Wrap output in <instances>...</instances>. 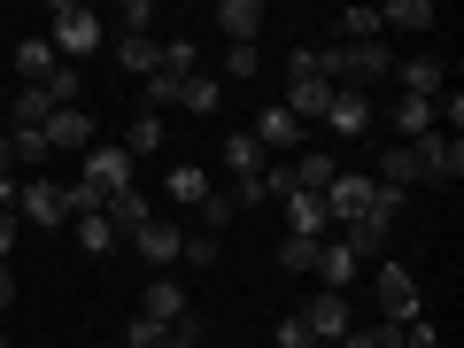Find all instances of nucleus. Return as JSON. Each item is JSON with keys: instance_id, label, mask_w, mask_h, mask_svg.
I'll list each match as a JSON object with an SVG mask.
<instances>
[{"instance_id": "ddd939ff", "label": "nucleus", "mask_w": 464, "mask_h": 348, "mask_svg": "<svg viewBox=\"0 0 464 348\" xmlns=\"http://www.w3.org/2000/svg\"><path fill=\"white\" fill-rule=\"evenodd\" d=\"M286 179H295L302 194H325V186L341 179V163H333V148H302L295 163H286Z\"/></svg>"}, {"instance_id": "c03bdc74", "label": "nucleus", "mask_w": 464, "mask_h": 348, "mask_svg": "<svg viewBox=\"0 0 464 348\" xmlns=\"http://www.w3.org/2000/svg\"><path fill=\"white\" fill-rule=\"evenodd\" d=\"M0 348H8V333H0Z\"/></svg>"}, {"instance_id": "a19ab883", "label": "nucleus", "mask_w": 464, "mask_h": 348, "mask_svg": "<svg viewBox=\"0 0 464 348\" xmlns=\"http://www.w3.org/2000/svg\"><path fill=\"white\" fill-rule=\"evenodd\" d=\"M163 348H201V325H179V333H163Z\"/></svg>"}, {"instance_id": "2eb2a0df", "label": "nucleus", "mask_w": 464, "mask_h": 348, "mask_svg": "<svg viewBox=\"0 0 464 348\" xmlns=\"http://www.w3.org/2000/svg\"><path fill=\"white\" fill-rule=\"evenodd\" d=\"M279 109L295 116V124H310V116L333 109V85H325V78H286V101H279Z\"/></svg>"}, {"instance_id": "9b49d317", "label": "nucleus", "mask_w": 464, "mask_h": 348, "mask_svg": "<svg viewBox=\"0 0 464 348\" xmlns=\"http://www.w3.org/2000/svg\"><path fill=\"white\" fill-rule=\"evenodd\" d=\"M116 63L132 70L140 85H148V78H163V39H148V32H124V39H116Z\"/></svg>"}, {"instance_id": "423d86ee", "label": "nucleus", "mask_w": 464, "mask_h": 348, "mask_svg": "<svg viewBox=\"0 0 464 348\" xmlns=\"http://www.w3.org/2000/svg\"><path fill=\"white\" fill-rule=\"evenodd\" d=\"M418 317V279L402 264H380V325H411Z\"/></svg>"}, {"instance_id": "c756f323", "label": "nucleus", "mask_w": 464, "mask_h": 348, "mask_svg": "<svg viewBox=\"0 0 464 348\" xmlns=\"http://www.w3.org/2000/svg\"><path fill=\"white\" fill-rule=\"evenodd\" d=\"M194 217H201L194 232H225V225H232V194H217V186H209V194L194 201Z\"/></svg>"}, {"instance_id": "f257e3e1", "label": "nucleus", "mask_w": 464, "mask_h": 348, "mask_svg": "<svg viewBox=\"0 0 464 348\" xmlns=\"http://www.w3.org/2000/svg\"><path fill=\"white\" fill-rule=\"evenodd\" d=\"M101 39H109V24L85 8V0H54L47 8V47L63 54V63H78V54H93Z\"/></svg>"}, {"instance_id": "473e14b6", "label": "nucleus", "mask_w": 464, "mask_h": 348, "mask_svg": "<svg viewBox=\"0 0 464 348\" xmlns=\"http://www.w3.org/2000/svg\"><path fill=\"white\" fill-rule=\"evenodd\" d=\"M317 248H325V240H295V232H286L279 240V271H317Z\"/></svg>"}, {"instance_id": "1a4fd4ad", "label": "nucleus", "mask_w": 464, "mask_h": 348, "mask_svg": "<svg viewBox=\"0 0 464 348\" xmlns=\"http://www.w3.org/2000/svg\"><path fill=\"white\" fill-rule=\"evenodd\" d=\"M209 24L232 39V47H256V39H264V8H256V0H217Z\"/></svg>"}, {"instance_id": "f704fd0d", "label": "nucleus", "mask_w": 464, "mask_h": 348, "mask_svg": "<svg viewBox=\"0 0 464 348\" xmlns=\"http://www.w3.org/2000/svg\"><path fill=\"white\" fill-rule=\"evenodd\" d=\"M225 78H264V47H225Z\"/></svg>"}, {"instance_id": "4be33fe9", "label": "nucleus", "mask_w": 464, "mask_h": 348, "mask_svg": "<svg viewBox=\"0 0 464 348\" xmlns=\"http://www.w3.org/2000/svg\"><path fill=\"white\" fill-rule=\"evenodd\" d=\"M380 186H395V194L426 186V179H418V155H411V148H380Z\"/></svg>"}, {"instance_id": "e433bc0d", "label": "nucleus", "mask_w": 464, "mask_h": 348, "mask_svg": "<svg viewBox=\"0 0 464 348\" xmlns=\"http://www.w3.org/2000/svg\"><path fill=\"white\" fill-rule=\"evenodd\" d=\"M271 341H279V348H317V341H310V325H302V310H295V317H279V333H271Z\"/></svg>"}, {"instance_id": "79ce46f5", "label": "nucleus", "mask_w": 464, "mask_h": 348, "mask_svg": "<svg viewBox=\"0 0 464 348\" xmlns=\"http://www.w3.org/2000/svg\"><path fill=\"white\" fill-rule=\"evenodd\" d=\"M0 310H16V271L0 264Z\"/></svg>"}, {"instance_id": "0eeeda50", "label": "nucleus", "mask_w": 464, "mask_h": 348, "mask_svg": "<svg viewBox=\"0 0 464 348\" xmlns=\"http://www.w3.org/2000/svg\"><path fill=\"white\" fill-rule=\"evenodd\" d=\"M325 132H333V140H364V132H372V93H356V85H333Z\"/></svg>"}, {"instance_id": "cd10ccee", "label": "nucleus", "mask_w": 464, "mask_h": 348, "mask_svg": "<svg viewBox=\"0 0 464 348\" xmlns=\"http://www.w3.org/2000/svg\"><path fill=\"white\" fill-rule=\"evenodd\" d=\"M47 132H8V163H24V170H32V179H39V163H47Z\"/></svg>"}, {"instance_id": "aec40b11", "label": "nucleus", "mask_w": 464, "mask_h": 348, "mask_svg": "<svg viewBox=\"0 0 464 348\" xmlns=\"http://www.w3.org/2000/svg\"><path fill=\"white\" fill-rule=\"evenodd\" d=\"M433 24H441L433 0H395V8H380V32H433Z\"/></svg>"}, {"instance_id": "b1692460", "label": "nucleus", "mask_w": 464, "mask_h": 348, "mask_svg": "<svg viewBox=\"0 0 464 348\" xmlns=\"http://www.w3.org/2000/svg\"><path fill=\"white\" fill-rule=\"evenodd\" d=\"M47 116H54V101L39 93V85H16V116H8V132H39Z\"/></svg>"}, {"instance_id": "5701e85b", "label": "nucleus", "mask_w": 464, "mask_h": 348, "mask_svg": "<svg viewBox=\"0 0 464 348\" xmlns=\"http://www.w3.org/2000/svg\"><path fill=\"white\" fill-rule=\"evenodd\" d=\"M395 132H402V140L441 132V109H433V101H395Z\"/></svg>"}, {"instance_id": "6ab92c4d", "label": "nucleus", "mask_w": 464, "mask_h": 348, "mask_svg": "<svg viewBox=\"0 0 464 348\" xmlns=\"http://www.w3.org/2000/svg\"><path fill=\"white\" fill-rule=\"evenodd\" d=\"M54 70H63V54H54L47 39H16V78L24 85H47Z\"/></svg>"}, {"instance_id": "393cba45", "label": "nucleus", "mask_w": 464, "mask_h": 348, "mask_svg": "<svg viewBox=\"0 0 464 348\" xmlns=\"http://www.w3.org/2000/svg\"><path fill=\"white\" fill-rule=\"evenodd\" d=\"M101 217H109V225H116V240H132V232L148 225L155 209H148V201H140V186H132V194H116V201H109V209H101Z\"/></svg>"}, {"instance_id": "39448f33", "label": "nucleus", "mask_w": 464, "mask_h": 348, "mask_svg": "<svg viewBox=\"0 0 464 348\" xmlns=\"http://www.w3.org/2000/svg\"><path fill=\"white\" fill-rule=\"evenodd\" d=\"M317 201H325V225H356V217H372V179H356V170H341V179H333L325 186V194H317Z\"/></svg>"}, {"instance_id": "20e7f679", "label": "nucleus", "mask_w": 464, "mask_h": 348, "mask_svg": "<svg viewBox=\"0 0 464 348\" xmlns=\"http://www.w3.org/2000/svg\"><path fill=\"white\" fill-rule=\"evenodd\" d=\"M140 317H148V325H170V333H179V325H201L179 279H148V295H140Z\"/></svg>"}, {"instance_id": "4c0bfd02", "label": "nucleus", "mask_w": 464, "mask_h": 348, "mask_svg": "<svg viewBox=\"0 0 464 348\" xmlns=\"http://www.w3.org/2000/svg\"><path fill=\"white\" fill-rule=\"evenodd\" d=\"M170 325H148V317H132V333H124V348H163Z\"/></svg>"}, {"instance_id": "c9c22d12", "label": "nucleus", "mask_w": 464, "mask_h": 348, "mask_svg": "<svg viewBox=\"0 0 464 348\" xmlns=\"http://www.w3.org/2000/svg\"><path fill=\"white\" fill-rule=\"evenodd\" d=\"M341 348H395V325H372V333H364V325H348Z\"/></svg>"}, {"instance_id": "f03ea898", "label": "nucleus", "mask_w": 464, "mask_h": 348, "mask_svg": "<svg viewBox=\"0 0 464 348\" xmlns=\"http://www.w3.org/2000/svg\"><path fill=\"white\" fill-rule=\"evenodd\" d=\"M411 155H418V179H426V186H457V179H464V140H457V132L411 140Z\"/></svg>"}, {"instance_id": "7c9ffc66", "label": "nucleus", "mask_w": 464, "mask_h": 348, "mask_svg": "<svg viewBox=\"0 0 464 348\" xmlns=\"http://www.w3.org/2000/svg\"><path fill=\"white\" fill-rule=\"evenodd\" d=\"M78 248L85 256H109L116 248V225H109V217H78Z\"/></svg>"}, {"instance_id": "37998d69", "label": "nucleus", "mask_w": 464, "mask_h": 348, "mask_svg": "<svg viewBox=\"0 0 464 348\" xmlns=\"http://www.w3.org/2000/svg\"><path fill=\"white\" fill-rule=\"evenodd\" d=\"M0 170H8V132H0Z\"/></svg>"}, {"instance_id": "ea45409f", "label": "nucleus", "mask_w": 464, "mask_h": 348, "mask_svg": "<svg viewBox=\"0 0 464 348\" xmlns=\"http://www.w3.org/2000/svg\"><path fill=\"white\" fill-rule=\"evenodd\" d=\"M8 256H16V217L0 209V264H8Z\"/></svg>"}, {"instance_id": "412c9836", "label": "nucleus", "mask_w": 464, "mask_h": 348, "mask_svg": "<svg viewBox=\"0 0 464 348\" xmlns=\"http://www.w3.org/2000/svg\"><path fill=\"white\" fill-rule=\"evenodd\" d=\"M317 279H325V295H348V279H356V256H348L341 240H325V248H317Z\"/></svg>"}, {"instance_id": "bb28decb", "label": "nucleus", "mask_w": 464, "mask_h": 348, "mask_svg": "<svg viewBox=\"0 0 464 348\" xmlns=\"http://www.w3.org/2000/svg\"><path fill=\"white\" fill-rule=\"evenodd\" d=\"M364 39H387L380 8H341V47H364Z\"/></svg>"}, {"instance_id": "2f4dec72", "label": "nucleus", "mask_w": 464, "mask_h": 348, "mask_svg": "<svg viewBox=\"0 0 464 348\" xmlns=\"http://www.w3.org/2000/svg\"><path fill=\"white\" fill-rule=\"evenodd\" d=\"M201 194H209V179H201L194 163H179V170H170V201H179V209H194Z\"/></svg>"}, {"instance_id": "72a5a7b5", "label": "nucleus", "mask_w": 464, "mask_h": 348, "mask_svg": "<svg viewBox=\"0 0 464 348\" xmlns=\"http://www.w3.org/2000/svg\"><path fill=\"white\" fill-rule=\"evenodd\" d=\"M179 264L209 271V264H217V232H186V240H179Z\"/></svg>"}, {"instance_id": "c85d7f7f", "label": "nucleus", "mask_w": 464, "mask_h": 348, "mask_svg": "<svg viewBox=\"0 0 464 348\" xmlns=\"http://www.w3.org/2000/svg\"><path fill=\"white\" fill-rule=\"evenodd\" d=\"M225 163H232V179L264 170V148H256V132H232V140H225Z\"/></svg>"}, {"instance_id": "6e6552de", "label": "nucleus", "mask_w": 464, "mask_h": 348, "mask_svg": "<svg viewBox=\"0 0 464 348\" xmlns=\"http://www.w3.org/2000/svg\"><path fill=\"white\" fill-rule=\"evenodd\" d=\"M387 78L402 85V101H441V93H449V70L433 63V54H411V63H395Z\"/></svg>"}, {"instance_id": "f8f14e48", "label": "nucleus", "mask_w": 464, "mask_h": 348, "mask_svg": "<svg viewBox=\"0 0 464 348\" xmlns=\"http://www.w3.org/2000/svg\"><path fill=\"white\" fill-rule=\"evenodd\" d=\"M279 209H286V232H295V240H325V201L317 194H279Z\"/></svg>"}, {"instance_id": "dca6fc26", "label": "nucleus", "mask_w": 464, "mask_h": 348, "mask_svg": "<svg viewBox=\"0 0 464 348\" xmlns=\"http://www.w3.org/2000/svg\"><path fill=\"white\" fill-rule=\"evenodd\" d=\"M39 132H47V148H54V155H63V148H93V116H85V109H54Z\"/></svg>"}, {"instance_id": "a878e982", "label": "nucleus", "mask_w": 464, "mask_h": 348, "mask_svg": "<svg viewBox=\"0 0 464 348\" xmlns=\"http://www.w3.org/2000/svg\"><path fill=\"white\" fill-rule=\"evenodd\" d=\"M155 148H163V116H155V109H140V116H132V132H124V155L140 163V155H155Z\"/></svg>"}, {"instance_id": "4468645a", "label": "nucleus", "mask_w": 464, "mask_h": 348, "mask_svg": "<svg viewBox=\"0 0 464 348\" xmlns=\"http://www.w3.org/2000/svg\"><path fill=\"white\" fill-rule=\"evenodd\" d=\"M302 325H310V341H341L356 317H348V295H317L310 310H302Z\"/></svg>"}, {"instance_id": "58836bf2", "label": "nucleus", "mask_w": 464, "mask_h": 348, "mask_svg": "<svg viewBox=\"0 0 464 348\" xmlns=\"http://www.w3.org/2000/svg\"><path fill=\"white\" fill-rule=\"evenodd\" d=\"M116 24H124V32H148V24H155V0H124V16H116Z\"/></svg>"}, {"instance_id": "a211bd4d", "label": "nucleus", "mask_w": 464, "mask_h": 348, "mask_svg": "<svg viewBox=\"0 0 464 348\" xmlns=\"http://www.w3.org/2000/svg\"><path fill=\"white\" fill-rule=\"evenodd\" d=\"M256 148H302V124L279 109V101H264V109H256Z\"/></svg>"}, {"instance_id": "9d476101", "label": "nucleus", "mask_w": 464, "mask_h": 348, "mask_svg": "<svg viewBox=\"0 0 464 348\" xmlns=\"http://www.w3.org/2000/svg\"><path fill=\"white\" fill-rule=\"evenodd\" d=\"M170 78V70H163ZM217 101H225V85L209 78V70H194V78H170V109H194V116H217Z\"/></svg>"}, {"instance_id": "7ed1b4c3", "label": "nucleus", "mask_w": 464, "mask_h": 348, "mask_svg": "<svg viewBox=\"0 0 464 348\" xmlns=\"http://www.w3.org/2000/svg\"><path fill=\"white\" fill-rule=\"evenodd\" d=\"M16 209H24V225H70V186H54V179H24L16 186Z\"/></svg>"}, {"instance_id": "f3484780", "label": "nucleus", "mask_w": 464, "mask_h": 348, "mask_svg": "<svg viewBox=\"0 0 464 348\" xmlns=\"http://www.w3.org/2000/svg\"><path fill=\"white\" fill-rule=\"evenodd\" d=\"M179 240H186V232L170 225V217H148V225L132 232V248L148 256V264H179Z\"/></svg>"}]
</instances>
